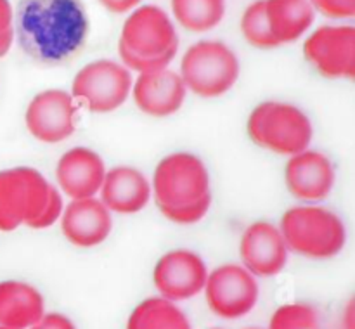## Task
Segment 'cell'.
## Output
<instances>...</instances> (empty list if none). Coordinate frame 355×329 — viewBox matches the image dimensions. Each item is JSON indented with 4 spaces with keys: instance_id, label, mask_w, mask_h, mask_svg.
<instances>
[{
    "instance_id": "10",
    "label": "cell",
    "mask_w": 355,
    "mask_h": 329,
    "mask_svg": "<svg viewBox=\"0 0 355 329\" xmlns=\"http://www.w3.org/2000/svg\"><path fill=\"white\" fill-rule=\"evenodd\" d=\"M304 55L319 75L352 80L355 76V28L350 24L318 28L305 40Z\"/></svg>"
},
{
    "instance_id": "5",
    "label": "cell",
    "mask_w": 355,
    "mask_h": 329,
    "mask_svg": "<svg viewBox=\"0 0 355 329\" xmlns=\"http://www.w3.org/2000/svg\"><path fill=\"white\" fill-rule=\"evenodd\" d=\"M253 144L281 156H293L311 148L314 125L304 109L281 100H263L246 121Z\"/></svg>"
},
{
    "instance_id": "30",
    "label": "cell",
    "mask_w": 355,
    "mask_h": 329,
    "mask_svg": "<svg viewBox=\"0 0 355 329\" xmlns=\"http://www.w3.org/2000/svg\"><path fill=\"white\" fill-rule=\"evenodd\" d=\"M14 38H16V35H14V26L0 31V57H3V55L10 51V47H12L14 44Z\"/></svg>"
},
{
    "instance_id": "14",
    "label": "cell",
    "mask_w": 355,
    "mask_h": 329,
    "mask_svg": "<svg viewBox=\"0 0 355 329\" xmlns=\"http://www.w3.org/2000/svg\"><path fill=\"white\" fill-rule=\"evenodd\" d=\"M241 265L255 277H274L284 270L290 256L279 225L259 220L245 229L239 241Z\"/></svg>"
},
{
    "instance_id": "24",
    "label": "cell",
    "mask_w": 355,
    "mask_h": 329,
    "mask_svg": "<svg viewBox=\"0 0 355 329\" xmlns=\"http://www.w3.org/2000/svg\"><path fill=\"white\" fill-rule=\"evenodd\" d=\"M267 329H321V319L312 305L295 301L277 307Z\"/></svg>"
},
{
    "instance_id": "28",
    "label": "cell",
    "mask_w": 355,
    "mask_h": 329,
    "mask_svg": "<svg viewBox=\"0 0 355 329\" xmlns=\"http://www.w3.org/2000/svg\"><path fill=\"white\" fill-rule=\"evenodd\" d=\"M101 6L113 14H125L134 10L142 3V0H99Z\"/></svg>"
},
{
    "instance_id": "23",
    "label": "cell",
    "mask_w": 355,
    "mask_h": 329,
    "mask_svg": "<svg viewBox=\"0 0 355 329\" xmlns=\"http://www.w3.org/2000/svg\"><path fill=\"white\" fill-rule=\"evenodd\" d=\"M241 33L245 40L252 47L257 48H274L279 47L270 33L269 23L266 14V0H255L245 9L241 16Z\"/></svg>"
},
{
    "instance_id": "25",
    "label": "cell",
    "mask_w": 355,
    "mask_h": 329,
    "mask_svg": "<svg viewBox=\"0 0 355 329\" xmlns=\"http://www.w3.org/2000/svg\"><path fill=\"white\" fill-rule=\"evenodd\" d=\"M211 199H214V197H205V199L198 201V203L186 204V206L159 208V211H162V215L166 220L173 222V224L193 225L207 217V213L210 211L211 206Z\"/></svg>"
},
{
    "instance_id": "17",
    "label": "cell",
    "mask_w": 355,
    "mask_h": 329,
    "mask_svg": "<svg viewBox=\"0 0 355 329\" xmlns=\"http://www.w3.org/2000/svg\"><path fill=\"white\" fill-rule=\"evenodd\" d=\"M104 175H106V163L103 156L85 145H75L68 149L55 165L58 189L69 199L97 196Z\"/></svg>"
},
{
    "instance_id": "16",
    "label": "cell",
    "mask_w": 355,
    "mask_h": 329,
    "mask_svg": "<svg viewBox=\"0 0 355 329\" xmlns=\"http://www.w3.org/2000/svg\"><path fill=\"white\" fill-rule=\"evenodd\" d=\"M130 96L139 109L148 116L166 118L175 114L186 100L187 89L179 71L162 68L139 73L132 83Z\"/></svg>"
},
{
    "instance_id": "4",
    "label": "cell",
    "mask_w": 355,
    "mask_h": 329,
    "mask_svg": "<svg viewBox=\"0 0 355 329\" xmlns=\"http://www.w3.org/2000/svg\"><path fill=\"white\" fill-rule=\"evenodd\" d=\"M279 231L290 253L307 258H333L347 244V227L342 217L315 203L298 204L284 211Z\"/></svg>"
},
{
    "instance_id": "18",
    "label": "cell",
    "mask_w": 355,
    "mask_h": 329,
    "mask_svg": "<svg viewBox=\"0 0 355 329\" xmlns=\"http://www.w3.org/2000/svg\"><path fill=\"white\" fill-rule=\"evenodd\" d=\"M97 196L111 213H139L148 206L153 196L151 180H148V177L135 166H113L106 170Z\"/></svg>"
},
{
    "instance_id": "21",
    "label": "cell",
    "mask_w": 355,
    "mask_h": 329,
    "mask_svg": "<svg viewBox=\"0 0 355 329\" xmlns=\"http://www.w3.org/2000/svg\"><path fill=\"white\" fill-rule=\"evenodd\" d=\"M127 329H193L186 312L172 300L153 296L132 310Z\"/></svg>"
},
{
    "instance_id": "22",
    "label": "cell",
    "mask_w": 355,
    "mask_h": 329,
    "mask_svg": "<svg viewBox=\"0 0 355 329\" xmlns=\"http://www.w3.org/2000/svg\"><path fill=\"white\" fill-rule=\"evenodd\" d=\"M172 14L182 28L203 33L224 19L225 0H172Z\"/></svg>"
},
{
    "instance_id": "9",
    "label": "cell",
    "mask_w": 355,
    "mask_h": 329,
    "mask_svg": "<svg viewBox=\"0 0 355 329\" xmlns=\"http://www.w3.org/2000/svg\"><path fill=\"white\" fill-rule=\"evenodd\" d=\"M203 293L217 317L236 321L257 307L260 287L257 277L241 263H224L208 272Z\"/></svg>"
},
{
    "instance_id": "27",
    "label": "cell",
    "mask_w": 355,
    "mask_h": 329,
    "mask_svg": "<svg viewBox=\"0 0 355 329\" xmlns=\"http://www.w3.org/2000/svg\"><path fill=\"white\" fill-rule=\"evenodd\" d=\"M28 329H76V326L61 312H44V315Z\"/></svg>"
},
{
    "instance_id": "15",
    "label": "cell",
    "mask_w": 355,
    "mask_h": 329,
    "mask_svg": "<svg viewBox=\"0 0 355 329\" xmlns=\"http://www.w3.org/2000/svg\"><path fill=\"white\" fill-rule=\"evenodd\" d=\"M59 222L62 235L76 248L103 244L113 231V213L99 196L71 199L64 204Z\"/></svg>"
},
{
    "instance_id": "20",
    "label": "cell",
    "mask_w": 355,
    "mask_h": 329,
    "mask_svg": "<svg viewBox=\"0 0 355 329\" xmlns=\"http://www.w3.org/2000/svg\"><path fill=\"white\" fill-rule=\"evenodd\" d=\"M266 14L277 45L300 40L315 19L311 0H266Z\"/></svg>"
},
{
    "instance_id": "29",
    "label": "cell",
    "mask_w": 355,
    "mask_h": 329,
    "mask_svg": "<svg viewBox=\"0 0 355 329\" xmlns=\"http://www.w3.org/2000/svg\"><path fill=\"white\" fill-rule=\"evenodd\" d=\"M14 26V9L9 0H0V31Z\"/></svg>"
},
{
    "instance_id": "19",
    "label": "cell",
    "mask_w": 355,
    "mask_h": 329,
    "mask_svg": "<svg viewBox=\"0 0 355 329\" xmlns=\"http://www.w3.org/2000/svg\"><path fill=\"white\" fill-rule=\"evenodd\" d=\"M45 300L40 291L23 281L0 283V326L6 329H28L44 315Z\"/></svg>"
},
{
    "instance_id": "31",
    "label": "cell",
    "mask_w": 355,
    "mask_h": 329,
    "mask_svg": "<svg viewBox=\"0 0 355 329\" xmlns=\"http://www.w3.org/2000/svg\"><path fill=\"white\" fill-rule=\"evenodd\" d=\"M354 301H350L345 310V329H354Z\"/></svg>"
},
{
    "instance_id": "2",
    "label": "cell",
    "mask_w": 355,
    "mask_h": 329,
    "mask_svg": "<svg viewBox=\"0 0 355 329\" xmlns=\"http://www.w3.org/2000/svg\"><path fill=\"white\" fill-rule=\"evenodd\" d=\"M64 210L61 190L33 166H12L0 172V231L21 225L47 229Z\"/></svg>"
},
{
    "instance_id": "12",
    "label": "cell",
    "mask_w": 355,
    "mask_h": 329,
    "mask_svg": "<svg viewBox=\"0 0 355 329\" xmlns=\"http://www.w3.org/2000/svg\"><path fill=\"white\" fill-rule=\"evenodd\" d=\"M76 104L71 92L47 89L30 100L24 123L31 137L44 144H59L75 134Z\"/></svg>"
},
{
    "instance_id": "13",
    "label": "cell",
    "mask_w": 355,
    "mask_h": 329,
    "mask_svg": "<svg viewBox=\"0 0 355 329\" xmlns=\"http://www.w3.org/2000/svg\"><path fill=\"white\" fill-rule=\"evenodd\" d=\"M335 182V165L324 152L307 148L288 156L284 184L297 199L304 203H319L331 194Z\"/></svg>"
},
{
    "instance_id": "8",
    "label": "cell",
    "mask_w": 355,
    "mask_h": 329,
    "mask_svg": "<svg viewBox=\"0 0 355 329\" xmlns=\"http://www.w3.org/2000/svg\"><path fill=\"white\" fill-rule=\"evenodd\" d=\"M134 76L121 62L96 59L78 69L71 82V96L92 113H113L130 97Z\"/></svg>"
},
{
    "instance_id": "6",
    "label": "cell",
    "mask_w": 355,
    "mask_h": 329,
    "mask_svg": "<svg viewBox=\"0 0 355 329\" xmlns=\"http://www.w3.org/2000/svg\"><path fill=\"white\" fill-rule=\"evenodd\" d=\"M241 64L236 52L220 40H200L180 59V78L187 92L203 99H215L236 85Z\"/></svg>"
},
{
    "instance_id": "11",
    "label": "cell",
    "mask_w": 355,
    "mask_h": 329,
    "mask_svg": "<svg viewBox=\"0 0 355 329\" xmlns=\"http://www.w3.org/2000/svg\"><path fill=\"white\" fill-rule=\"evenodd\" d=\"M208 272L203 256L193 249L179 248L159 256L153 269V283L159 296L177 303L203 293Z\"/></svg>"
},
{
    "instance_id": "3",
    "label": "cell",
    "mask_w": 355,
    "mask_h": 329,
    "mask_svg": "<svg viewBox=\"0 0 355 329\" xmlns=\"http://www.w3.org/2000/svg\"><path fill=\"white\" fill-rule=\"evenodd\" d=\"M179 51L172 17L158 6H139L125 19L118 42L121 64L134 73L168 68Z\"/></svg>"
},
{
    "instance_id": "1",
    "label": "cell",
    "mask_w": 355,
    "mask_h": 329,
    "mask_svg": "<svg viewBox=\"0 0 355 329\" xmlns=\"http://www.w3.org/2000/svg\"><path fill=\"white\" fill-rule=\"evenodd\" d=\"M14 35L31 59L44 64L69 61L89 35L82 0H21Z\"/></svg>"
},
{
    "instance_id": "33",
    "label": "cell",
    "mask_w": 355,
    "mask_h": 329,
    "mask_svg": "<svg viewBox=\"0 0 355 329\" xmlns=\"http://www.w3.org/2000/svg\"><path fill=\"white\" fill-rule=\"evenodd\" d=\"M250 329H253V328H250Z\"/></svg>"
},
{
    "instance_id": "26",
    "label": "cell",
    "mask_w": 355,
    "mask_h": 329,
    "mask_svg": "<svg viewBox=\"0 0 355 329\" xmlns=\"http://www.w3.org/2000/svg\"><path fill=\"white\" fill-rule=\"evenodd\" d=\"M318 12L331 19H350L355 16V0H311Z\"/></svg>"
},
{
    "instance_id": "7",
    "label": "cell",
    "mask_w": 355,
    "mask_h": 329,
    "mask_svg": "<svg viewBox=\"0 0 355 329\" xmlns=\"http://www.w3.org/2000/svg\"><path fill=\"white\" fill-rule=\"evenodd\" d=\"M151 193L158 208H175L211 197L210 173L198 154L177 151L166 154L156 165Z\"/></svg>"
},
{
    "instance_id": "32",
    "label": "cell",
    "mask_w": 355,
    "mask_h": 329,
    "mask_svg": "<svg viewBox=\"0 0 355 329\" xmlns=\"http://www.w3.org/2000/svg\"><path fill=\"white\" fill-rule=\"evenodd\" d=\"M0 329H6V328H2V326H0Z\"/></svg>"
}]
</instances>
